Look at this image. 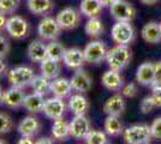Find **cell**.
Here are the masks:
<instances>
[{
    "label": "cell",
    "mask_w": 161,
    "mask_h": 144,
    "mask_svg": "<svg viewBox=\"0 0 161 144\" xmlns=\"http://www.w3.org/2000/svg\"><path fill=\"white\" fill-rule=\"evenodd\" d=\"M131 60V51L126 45H117L109 49L106 55V61L111 70L119 71L124 70Z\"/></svg>",
    "instance_id": "obj_1"
},
{
    "label": "cell",
    "mask_w": 161,
    "mask_h": 144,
    "mask_svg": "<svg viewBox=\"0 0 161 144\" xmlns=\"http://www.w3.org/2000/svg\"><path fill=\"white\" fill-rule=\"evenodd\" d=\"M124 142L128 144H147L152 141V130L147 124H136L123 132Z\"/></svg>",
    "instance_id": "obj_2"
},
{
    "label": "cell",
    "mask_w": 161,
    "mask_h": 144,
    "mask_svg": "<svg viewBox=\"0 0 161 144\" xmlns=\"http://www.w3.org/2000/svg\"><path fill=\"white\" fill-rule=\"evenodd\" d=\"M35 72L29 66H17L11 69L7 72V78L11 85L18 87V88H27L33 82Z\"/></svg>",
    "instance_id": "obj_3"
},
{
    "label": "cell",
    "mask_w": 161,
    "mask_h": 144,
    "mask_svg": "<svg viewBox=\"0 0 161 144\" xmlns=\"http://www.w3.org/2000/svg\"><path fill=\"white\" fill-rule=\"evenodd\" d=\"M6 31L14 40H24L30 33V25L27 19L19 16H12L7 19Z\"/></svg>",
    "instance_id": "obj_4"
},
{
    "label": "cell",
    "mask_w": 161,
    "mask_h": 144,
    "mask_svg": "<svg viewBox=\"0 0 161 144\" xmlns=\"http://www.w3.org/2000/svg\"><path fill=\"white\" fill-rule=\"evenodd\" d=\"M111 36L117 45H126L134 41L135 30L130 22H117L111 30Z\"/></svg>",
    "instance_id": "obj_5"
},
{
    "label": "cell",
    "mask_w": 161,
    "mask_h": 144,
    "mask_svg": "<svg viewBox=\"0 0 161 144\" xmlns=\"http://www.w3.org/2000/svg\"><path fill=\"white\" fill-rule=\"evenodd\" d=\"M61 27L59 23L57 22L53 17H43V19L39 23L37 27V33L40 35L42 40H47V41H54L57 40L61 33Z\"/></svg>",
    "instance_id": "obj_6"
},
{
    "label": "cell",
    "mask_w": 161,
    "mask_h": 144,
    "mask_svg": "<svg viewBox=\"0 0 161 144\" xmlns=\"http://www.w3.org/2000/svg\"><path fill=\"white\" fill-rule=\"evenodd\" d=\"M83 52L86 56V61L89 64H99L106 59L108 49L105 42L92 41L86 46Z\"/></svg>",
    "instance_id": "obj_7"
},
{
    "label": "cell",
    "mask_w": 161,
    "mask_h": 144,
    "mask_svg": "<svg viewBox=\"0 0 161 144\" xmlns=\"http://www.w3.org/2000/svg\"><path fill=\"white\" fill-rule=\"evenodd\" d=\"M109 12L117 22H131L135 18L136 10L128 1L117 0L112 6L109 7Z\"/></svg>",
    "instance_id": "obj_8"
},
{
    "label": "cell",
    "mask_w": 161,
    "mask_h": 144,
    "mask_svg": "<svg viewBox=\"0 0 161 144\" xmlns=\"http://www.w3.org/2000/svg\"><path fill=\"white\" fill-rule=\"evenodd\" d=\"M55 19L63 30H72L80 25V13L74 7H66L58 13Z\"/></svg>",
    "instance_id": "obj_9"
},
{
    "label": "cell",
    "mask_w": 161,
    "mask_h": 144,
    "mask_svg": "<svg viewBox=\"0 0 161 144\" xmlns=\"http://www.w3.org/2000/svg\"><path fill=\"white\" fill-rule=\"evenodd\" d=\"M64 99H60V97H51V99H47L45 101V104H43V114L47 118L52 119V120H55V119H60V118L64 117L65 114V110H66V104L63 101Z\"/></svg>",
    "instance_id": "obj_10"
},
{
    "label": "cell",
    "mask_w": 161,
    "mask_h": 144,
    "mask_svg": "<svg viewBox=\"0 0 161 144\" xmlns=\"http://www.w3.org/2000/svg\"><path fill=\"white\" fill-rule=\"evenodd\" d=\"M25 96L27 95L22 88L11 85V88H8L6 91H4L3 103L11 109H17L19 107H23Z\"/></svg>",
    "instance_id": "obj_11"
},
{
    "label": "cell",
    "mask_w": 161,
    "mask_h": 144,
    "mask_svg": "<svg viewBox=\"0 0 161 144\" xmlns=\"http://www.w3.org/2000/svg\"><path fill=\"white\" fill-rule=\"evenodd\" d=\"M90 131V123L86 115H75L70 123V136L75 139H84Z\"/></svg>",
    "instance_id": "obj_12"
},
{
    "label": "cell",
    "mask_w": 161,
    "mask_h": 144,
    "mask_svg": "<svg viewBox=\"0 0 161 144\" xmlns=\"http://www.w3.org/2000/svg\"><path fill=\"white\" fill-rule=\"evenodd\" d=\"M70 82L72 85V89L77 93H82V94L89 91L92 89V85H93V82H92V78H90L89 73L82 67L76 70V72L71 77Z\"/></svg>",
    "instance_id": "obj_13"
},
{
    "label": "cell",
    "mask_w": 161,
    "mask_h": 144,
    "mask_svg": "<svg viewBox=\"0 0 161 144\" xmlns=\"http://www.w3.org/2000/svg\"><path fill=\"white\" fill-rule=\"evenodd\" d=\"M63 62L69 69L77 70L83 67V65L87 61H86L84 52L82 49H80V48H69L64 54Z\"/></svg>",
    "instance_id": "obj_14"
},
{
    "label": "cell",
    "mask_w": 161,
    "mask_h": 144,
    "mask_svg": "<svg viewBox=\"0 0 161 144\" xmlns=\"http://www.w3.org/2000/svg\"><path fill=\"white\" fill-rule=\"evenodd\" d=\"M126 107L125 103V97L121 94H114L112 95L103 104V112L107 115H117L119 117L124 113Z\"/></svg>",
    "instance_id": "obj_15"
},
{
    "label": "cell",
    "mask_w": 161,
    "mask_h": 144,
    "mask_svg": "<svg viewBox=\"0 0 161 144\" xmlns=\"http://www.w3.org/2000/svg\"><path fill=\"white\" fill-rule=\"evenodd\" d=\"M154 77H155V64L153 62H143L141 64L137 71H136V81L142 84L152 87L154 84Z\"/></svg>",
    "instance_id": "obj_16"
},
{
    "label": "cell",
    "mask_w": 161,
    "mask_h": 144,
    "mask_svg": "<svg viewBox=\"0 0 161 144\" xmlns=\"http://www.w3.org/2000/svg\"><path fill=\"white\" fill-rule=\"evenodd\" d=\"M101 83L109 91H119L124 87V79L119 73V71L111 69L102 75Z\"/></svg>",
    "instance_id": "obj_17"
},
{
    "label": "cell",
    "mask_w": 161,
    "mask_h": 144,
    "mask_svg": "<svg viewBox=\"0 0 161 144\" xmlns=\"http://www.w3.org/2000/svg\"><path fill=\"white\" fill-rule=\"evenodd\" d=\"M40 129L41 124L39 119L33 115H28L24 119H22V121L18 124V127H17L20 136H28V137L36 136L40 132Z\"/></svg>",
    "instance_id": "obj_18"
},
{
    "label": "cell",
    "mask_w": 161,
    "mask_h": 144,
    "mask_svg": "<svg viewBox=\"0 0 161 144\" xmlns=\"http://www.w3.org/2000/svg\"><path fill=\"white\" fill-rule=\"evenodd\" d=\"M72 85L70 79L64 77H57L51 81V93L57 97L65 99L69 97L72 93Z\"/></svg>",
    "instance_id": "obj_19"
},
{
    "label": "cell",
    "mask_w": 161,
    "mask_h": 144,
    "mask_svg": "<svg viewBox=\"0 0 161 144\" xmlns=\"http://www.w3.org/2000/svg\"><path fill=\"white\" fill-rule=\"evenodd\" d=\"M28 56L34 62H41L47 58V45L41 40H34L28 46Z\"/></svg>",
    "instance_id": "obj_20"
},
{
    "label": "cell",
    "mask_w": 161,
    "mask_h": 144,
    "mask_svg": "<svg viewBox=\"0 0 161 144\" xmlns=\"http://www.w3.org/2000/svg\"><path fill=\"white\" fill-rule=\"evenodd\" d=\"M69 109L74 113L75 115H86L89 110V101L87 97L82 95V93L75 94L70 96L69 100Z\"/></svg>",
    "instance_id": "obj_21"
},
{
    "label": "cell",
    "mask_w": 161,
    "mask_h": 144,
    "mask_svg": "<svg viewBox=\"0 0 161 144\" xmlns=\"http://www.w3.org/2000/svg\"><path fill=\"white\" fill-rule=\"evenodd\" d=\"M27 5L29 11L36 16H46L54 8L53 0H28Z\"/></svg>",
    "instance_id": "obj_22"
},
{
    "label": "cell",
    "mask_w": 161,
    "mask_h": 144,
    "mask_svg": "<svg viewBox=\"0 0 161 144\" xmlns=\"http://www.w3.org/2000/svg\"><path fill=\"white\" fill-rule=\"evenodd\" d=\"M142 39L147 43H159L161 42V29L159 23L149 22L141 30Z\"/></svg>",
    "instance_id": "obj_23"
},
{
    "label": "cell",
    "mask_w": 161,
    "mask_h": 144,
    "mask_svg": "<svg viewBox=\"0 0 161 144\" xmlns=\"http://www.w3.org/2000/svg\"><path fill=\"white\" fill-rule=\"evenodd\" d=\"M40 71L41 75L52 81L54 78L59 77V75H60V61L51 59V58H46L43 61L40 62Z\"/></svg>",
    "instance_id": "obj_24"
},
{
    "label": "cell",
    "mask_w": 161,
    "mask_h": 144,
    "mask_svg": "<svg viewBox=\"0 0 161 144\" xmlns=\"http://www.w3.org/2000/svg\"><path fill=\"white\" fill-rule=\"evenodd\" d=\"M80 8L82 14H84L88 18H94L100 16L103 6L100 0H82Z\"/></svg>",
    "instance_id": "obj_25"
},
{
    "label": "cell",
    "mask_w": 161,
    "mask_h": 144,
    "mask_svg": "<svg viewBox=\"0 0 161 144\" xmlns=\"http://www.w3.org/2000/svg\"><path fill=\"white\" fill-rule=\"evenodd\" d=\"M45 96L39 95L36 93H33L30 95H27L24 99L23 107L30 112V113H40L43 109V104H45Z\"/></svg>",
    "instance_id": "obj_26"
},
{
    "label": "cell",
    "mask_w": 161,
    "mask_h": 144,
    "mask_svg": "<svg viewBox=\"0 0 161 144\" xmlns=\"http://www.w3.org/2000/svg\"><path fill=\"white\" fill-rule=\"evenodd\" d=\"M52 136L58 141H66L70 136V123L64 120L63 118L55 119L52 125Z\"/></svg>",
    "instance_id": "obj_27"
},
{
    "label": "cell",
    "mask_w": 161,
    "mask_h": 144,
    "mask_svg": "<svg viewBox=\"0 0 161 144\" xmlns=\"http://www.w3.org/2000/svg\"><path fill=\"white\" fill-rule=\"evenodd\" d=\"M103 129L108 135V137H118L124 132L123 124L119 120V117L117 115H107L103 124Z\"/></svg>",
    "instance_id": "obj_28"
},
{
    "label": "cell",
    "mask_w": 161,
    "mask_h": 144,
    "mask_svg": "<svg viewBox=\"0 0 161 144\" xmlns=\"http://www.w3.org/2000/svg\"><path fill=\"white\" fill-rule=\"evenodd\" d=\"M34 93L39 95L46 96L51 93V79L46 78L45 76H35L33 82L30 84Z\"/></svg>",
    "instance_id": "obj_29"
},
{
    "label": "cell",
    "mask_w": 161,
    "mask_h": 144,
    "mask_svg": "<svg viewBox=\"0 0 161 144\" xmlns=\"http://www.w3.org/2000/svg\"><path fill=\"white\" fill-rule=\"evenodd\" d=\"M84 30L87 33L88 36L90 37H99L105 28H103V23L100 21L99 17H94V18H89L88 22L86 23V27H84Z\"/></svg>",
    "instance_id": "obj_30"
},
{
    "label": "cell",
    "mask_w": 161,
    "mask_h": 144,
    "mask_svg": "<svg viewBox=\"0 0 161 144\" xmlns=\"http://www.w3.org/2000/svg\"><path fill=\"white\" fill-rule=\"evenodd\" d=\"M65 52H66V48L64 47L60 42L57 41V40L51 41L47 45V58L58 60V61H63Z\"/></svg>",
    "instance_id": "obj_31"
},
{
    "label": "cell",
    "mask_w": 161,
    "mask_h": 144,
    "mask_svg": "<svg viewBox=\"0 0 161 144\" xmlns=\"http://www.w3.org/2000/svg\"><path fill=\"white\" fill-rule=\"evenodd\" d=\"M84 141L88 144H107L108 135L106 132H102V131L90 130L87 133Z\"/></svg>",
    "instance_id": "obj_32"
},
{
    "label": "cell",
    "mask_w": 161,
    "mask_h": 144,
    "mask_svg": "<svg viewBox=\"0 0 161 144\" xmlns=\"http://www.w3.org/2000/svg\"><path fill=\"white\" fill-rule=\"evenodd\" d=\"M19 0H0V12L5 14H11L18 8Z\"/></svg>",
    "instance_id": "obj_33"
},
{
    "label": "cell",
    "mask_w": 161,
    "mask_h": 144,
    "mask_svg": "<svg viewBox=\"0 0 161 144\" xmlns=\"http://www.w3.org/2000/svg\"><path fill=\"white\" fill-rule=\"evenodd\" d=\"M14 127V120L5 113H0V135L8 133Z\"/></svg>",
    "instance_id": "obj_34"
},
{
    "label": "cell",
    "mask_w": 161,
    "mask_h": 144,
    "mask_svg": "<svg viewBox=\"0 0 161 144\" xmlns=\"http://www.w3.org/2000/svg\"><path fill=\"white\" fill-rule=\"evenodd\" d=\"M155 108H156V104H155V102H154V100H153V97H152V95L144 97V99L141 101L140 109H141V112L143 113V114H149V113H152Z\"/></svg>",
    "instance_id": "obj_35"
},
{
    "label": "cell",
    "mask_w": 161,
    "mask_h": 144,
    "mask_svg": "<svg viewBox=\"0 0 161 144\" xmlns=\"http://www.w3.org/2000/svg\"><path fill=\"white\" fill-rule=\"evenodd\" d=\"M137 93H138V89L135 83H129L121 88V95L126 99H134L137 95Z\"/></svg>",
    "instance_id": "obj_36"
},
{
    "label": "cell",
    "mask_w": 161,
    "mask_h": 144,
    "mask_svg": "<svg viewBox=\"0 0 161 144\" xmlns=\"http://www.w3.org/2000/svg\"><path fill=\"white\" fill-rule=\"evenodd\" d=\"M152 130V136L155 139H161V117L156 118L150 125Z\"/></svg>",
    "instance_id": "obj_37"
},
{
    "label": "cell",
    "mask_w": 161,
    "mask_h": 144,
    "mask_svg": "<svg viewBox=\"0 0 161 144\" xmlns=\"http://www.w3.org/2000/svg\"><path fill=\"white\" fill-rule=\"evenodd\" d=\"M10 52V42L6 37L0 35V58H5Z\"/></svg>",
    "instance_id": "obj_38"
},
{
    "label": "cell",
    "mask_w": 161,
    "mask_h": 144,
    "mask_svg": "<svg viewBox=\"0 0 161 144\" xmlns=\"http://www.w3.org/2000/svg\"><path fill=\"white\" fill-rule=\"evenodd\" d=\"M152 97L154 100L155 104H156V108H161V87H152Z\"/></svg>",
    "instance_id": "obj_39"
},
{
    "label": "cell",
    "mask_w": 161,
    "mask_h": 144,
    "mask_svg": "<svg viewBox=\"0 0 161 144\" xmlns=\"http://www.w3.org/2000/svg\"><path fill=\"white\" fill-rule=\"evenodd\" d=\"M161 87V61L155 62V77H154V84L152 87Z\"/></svg>",
    "instance_id": "obj_40"
},
{
    "label": "cell",
    "mask_w": 161,
    "mask_h": 144,
    "mask_svg": "<svg viewBox=\"0 0 161 144\" xmlns=\"http://www.w3.org/2000/svg\"><path fill=\"white\" fill-rule=\"evenodd\" d=\"M6 25H7V18H6V14L0 12V34L3 31L6 30Z\"/></svg>",
    "instance_id": "obj_41"
},
{
    "label": "cell",
    "mask_w": 161,
    "mask_h": 144,
    "mask_svg": "<svg viewBox=\"0 0 161 144\" xmlns=\"http://www.w3.org/2000/svg\"><path fill=\"white\" fill-rule=\"evenodd\" d=\"M7 73V66L5 61L3 60V58H0V78L4 77Z\"/></svg>",
    "instance_id": "obj_42"
},
{
    "label": "cell",
    "mask_w": 161,
    "mask_h": 144,
    "mask_svg": "<svg viewBox=\"0 0 161 144\" xmlns=\"http://www.w3.org/2000/svg\"><path fill=\"white\" fill-rule=\"evenodd\" d=\"M18 143L19 144H33L34 141H33V137H28V136H22L19 141H18Z\"/></svg>",
    "instance_id": "obj_43"
},
{
    "label": "cell",
    "mask_w": 161,
    "mask_h": 144,
    "mask_svg": "<svg viewBox=\"0 0 161 144\" xmlns=\"http://www.w3.org/2000/svg\"><path fill=\"white\" fill-rule=\"evenodd\" d=\"M115 1H117V0H100V3L102 4L103 7H111Z\"/></svg>",
    "instance_id": "obj_44"
},
{
    "label": "cell",
    "mask_w": 161,
    "mask_h": 144,
    "mask_svg": "<svg viewBox=\"0 0 161 144\" xmlns=\"http://www.w3.org/2000/svg\"><path fill=\"white\" fill-rule=\"evenodd\" d=\"M35 143H37V144H43V143L51 144V143H53V141H52L51 138H48V137H42V138H40V139H37Z\"/></svg>",
    "instance_id": "obj_45"
},
{
    "label": "cell",
    "mask_w": 161,
    "mask_h": 144,
    "mask_svg": "<svg viewBox=\"0 0 161 144\" xmlns=\"http://www.w3.org/2000/svg\"><path fill=\"white\" fill-rule=\"evenodd\" d=\"M140 1L144 5H155L159 0H140Z\"/></svg>",
    "instance_id": "obj_46"
},
{
    "label": "cell",
    "mask_w": 161,
    "mask_h": 144,
    "mask_svg": "<svg viewBox=\"0 0 161 144\" xmlns=\"http://www.w3.org/2000/svg\"><path fill=\"white\" fill-rule=\"evenodd\" d=\"M3 99H4V90L0 87V103H3Z\"/></svg>",
    "instance_id": "obj_47"
},
{
    "label": "cell",
    "mask_w": 161,
    "mask_h": 144,
    "mask_svg": "<svg viewBox=\"0 0 161 144\" xmlns=\"http://www.w3.org/2000/svg\"><path fill=\"white\" fill-rule=\"evenodd\" d=\"M5 143V141H0V144H4Z\"/></svg>",
    "instance_id": "obj_48"
},
{
    "label": "cell",
    "mask_w": 161,
    "mask_h": 144,
    "mask_svg": "<svg viewBox=\"0 0 161 144\" xmlns=\"http://www.w3.org/2000/svg\"><path fill=\"white\" fill-rule=\"evenodd\" d=\"M159 25H160V29H161V22H160V23H159Z\"/></svg>",
    "instance_id": "obj_49"
}]
</instances>
